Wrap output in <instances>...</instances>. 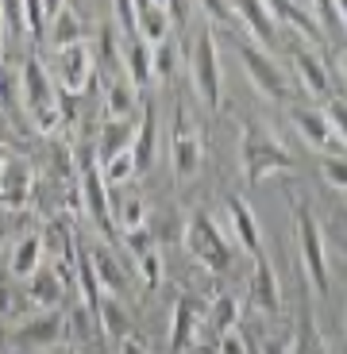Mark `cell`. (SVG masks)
<instances>
[{"mask_svg":"<svg viewBox=\"0 0 347 354\" xmlns=\"http://www.w3.org/2000/svg\"><path fill=\"white\" fill-rule=\"evenodd\" d=\"M186 250L205 266V270H213V274H224L231 266V258H235V243H231L228 235L216 227L213 216H205V212H197L193 220L186 223Z\"/></svg>","mask_w":347,"mask_h":354,"instance_id":"277c9868","label":"cell"},{"mask_svg":"<svg viewBox=\"0 0 347 354\" xmlns=\"http://www.w3.org/2000/svg\"><path fill=\"white\" fill-rule=\"evenodd\" d=\"M8 304H12V292H8V285L0 281V316H4V312H8Z\"/></svg>","mask_w":347,"mask_h":354,"instance_id":"60d3db41","label":"cell"},{"mask_svg":"<svg viewBox=\"0 0 347 354\" xmlns=\"http://www.w3.org/2000/svg\"><path fill=\"white\" fill-rule=\"evenodd\" d=\"M170 158H174V174H178L181 181H189V177L201 169V162H205V147L197 139L186 108H178V127H174V139H170Z\"/></svg>","mask_w":347,"mask_h":354,"instance_id":"30bf717a","label":"cell"},{"mask_svg":"<svg viewBox=\"0 0 347 354\" xmlns=\"http://www.w3.org/2000/svg\"><path fill=\"white\" fill-rule=\"evenodd\" d=\"M70 43H85V24L73 8H62L58 16L51 19V46H70Z\"/></svg>","mask_w":347,"mask_h":354,"instance_id":"4316f807","label":"cell"},{"mask_svg":"<svg viewBox=\"0 0 347 354\" xmlns=\"http://www.w3.org/2000/svg\"><path fill=\"white\" fill-rule=\"evenodd\" d=\"M97 174H100V181H105L108 189H116V185H127L139 169H135V154L132 151H124V154H112V158H105V162H97Z\"/></svg>","mask_w":347,"mask_h":354,"instance_id":"83f0119b","label":"cell"},{"mask_svg":"<svg viewBox=\"0 0 347 354\" xmlns=\"http://www.w3.org/2000/svg\"><path fill=\"white\" fill-rule=\"evenodd\" d=\"M251 301H255L258 312H270V316L282 308L278 274H274V266H270L267 254H258V258H255V270H251Z\"/></svg>","mask_w":347,"mask_h":354,"instance_id":"2e32d148","label":"cell"},{"mask_svg":"<svg viewBox=\"0 0 347 354\" xmlns=\"http://www.w3.org/2000/svg\"><path fill=\"white\" fill-rule=\"evenodd\" d=\"M189 73H193V88L197 97L208 108H220L224 100V81H220V50H216V35L213 31H197L193 43V58H189Z\"/></svg>","mask_w":347,"mask_h":354,"instance_id":"5b68a950","label":"cell"},{"mask_svg":"<svg viewBox=\"0 0 347 354\" xmlns=\"http://www.w3.org/2000/svg\"><path fill=\"white\" fill-rule=\"evenodd\" d=\"M81 201H85V208H89L100 235H112V227H116L112 223V189L100 181L97 162H85V169H81Z\"/></svg>","mask_w":347,"mask_h":354,"instance_id":"4fadbf2b","label":"cell"},{"mask_svg":"<svg viewBox=\"0 0 347 354\" xmlns=\"http://www.w3.org/2000/svg\"><path fill=\"white\" fill-rule=\"evenodd\" d=\"M197 4H201V8H205L208 16H213V19H220V24H228V19H231V8H228V0H197Z\"/></svg>","mask_w":347,"mask_h":354,"instance_id":"8d00e7d4","label":"cell"},{"mask_svg":"<svg viewBox=\"0 0 347 354\" xmlns=\"http://www.w3.org/2000/svg\"><path fill=\"white\" fill-rule=\"evenodd\" d=\"M205 331V308L193 297H178L170 312V354H186Z\"/></svg>","mask_w":347,"mask_h":354,"instance_id":"8fae6325","label":"cell"},{"mask_svg":"<svg viewBox=\"0 0 347 354\" xmlns=\"http://www.w3.org/2000/svg\"><path fill=\"white\" fill-rule=\"evenodd\" d=\"M301 4H305V0H301Z\"/></svg>","mask_w":347,"mask_h":354,"instance_id":"f6af8a7d","label":"cell"},{"mask_svg":"<svg viewBox=\"0 0 347 354\" xmlns=\"http://www.w3.org/2000/svg\"><path fill=\"white\" fill-rule=\"evenodd\" d=\"M224 212H228V220H231V243H235L240 250H247L251 258L263 254L258 220H255V212L247 208V201H240V196H228V201H224Z\"/></svg>","mask_w":347,"mask_h":354,"instance_id":"9a60e30c","label":"cell"},{"mask_svg":"<svg viewBox=\"0 0 347 354\" xmlns=\"http://www.w3.org/2000/svg\"><path fill=\"white\" fill-rule=\"evenodd\" d=\"M120 354H147V346H143L135 335H124L120 339Z\"/></svg>","mask_w":347,"mask_h":354,"instance_id":"74e56055","label":"cell"},{"mask_svg":"<svg viewBox=\"0 0 347 354\" xmlns=\"http://www.w3.org/2000/svg\"><path fill=\"white\" fill-rule=\"evenodd\" d=\"M19 85H24V108L31 115V124L39 131H54L58 120H62V93H58V85H54L51 70L43 66L39 54H27L24 58V77H19Z\"/></svg>","mask_w":347,"mask_h":354,"instance_id":"6da1fadb","label":"cell"},{"mask_svg":"<svg viewBox=\"0 0 347 354\" xmlns=\"http://www.w3.org/2000/svg\"><path fill=\"white\" fill-rule=\"evenodd\" d=\"M344 12H347V4H344V0H312V16H317V24H321L324 39L332 35L336 50H344V31H347Z\"/></svg>","mask_w":347,"mask_h":354,"instance_id":"cb8c5ba5","label":"cell"},{"mask_svg":"<svg viewBox=\"0 0 347 354\" xmlns=\"http://www.w3.org/2000/svg\"><path fill=\"white\" fill-rule=\"evenodd\" d=\"M135 39H143L147 46L170 39V16H166V8H159V4H147L143 12H135Z\"/></svg>","mask_w":347,"mask_h":354,"instance_id":"484cf974","label":"cell"},{"mask_svg":"<svg viewBox=\"0 0 347 354\" xmlns=\"http://www.w3.org/2000/svg\"><path fill=\"white\" fill-rule=\"evenodd\" d=\"M139 274H143V285H147V289H159L162 285V258H159V250H151V254L139 258Z\"/></svg>","mask_w":347,"mask_h":354,"instance_id":"e575fe53","label":"cell"},{"mask_svg":"<svg viewBox=\"0 0 347 354\" xmlns=\"http://www.w3.org/2000/svg\"><path fill=\"white\" fill-rule=\"evenodd\" d=\"M174 62H178L174 39H162V43L151 46V73L154 77H174Z\"/></svg>","mask_w":347,"mask_h":354,"instance_id":"4dcf8cb0","label":"cell"},{"mask_svg":"<svg viewBox=\"0 0 347 354\" xmlns=\"http://www.w3.org/2000/svg\"><path fill=\"white\" fill-rule=\"evenodd\" d=\"M135 142V120H108L100 127V142H97V162L112 158V154H124L132 151Z\"/></svg>","mask_w":347,"mask_h":354,"instance_id":"603a6c76","label":"cell"},{"mask_svg":"<svg viewBox=\"0 0 347 354\" xmlns=\"http://www.w3.org/2000/svg\"><path fill=\"white\" fill-rule=\"evenodd\" d=\"M120 66H124V77L132 88H143L147 81L154 77L151 73V46L143 43V39H124L120 43Z\"/></svg>","mask_w":347,"mask_h":354,"instance_id":"ac0fdd59","label":"cell"},{"mask_svg":"<svg viewBox=\"0 0 347 354\" xmlns=\"http://www.w3.org/2000/svg\"><path fill=\"white\" fill-rule=\"evenodd\" d=\"M228 8H231V16H240L243 24H247V31L258 39V43H274L278 24L270 19V12H267L263 0H228Z\"/></svg>","mask_w":347,"mask_h":354,"instance_id":"d6986e66","label":"cell"},{"mask_svg":"<svg viewBox=\"0 0 347 354\" xmlns=\"http://www.w3.org/2000/svg\"><path fill=\"white\" fill-rule=\"evenodd\" d=\"M294 227H297V247H301V262L305 274H309V285L317 292H328V243H324V227L321 220L312 216L309 204H297L294 208Z\"/></svg>","mask_w":347,"mask_h":354,"instance_id":"3957f363","label":"cell"},{"mask_svg":"<svg viewBox=\"0 0 347 354\" xmlns=\"http://www.w3.org/2000/svg\"><path fill=\"white\" fill-rule=\"evenodd\" d=\"M43 250H46V239L43 235H24V239L12 247V258H8V274L12 277H31L43 266Z\"/></svg>","mask_w":347,"mask_h":354,"instance_id":"44dd1931","label":"cell"},{"mask_svg":"<svg viewBox=\"0 0 347 354\" xmlns=\"http://www.w3.org/2000/svg\"><path fill=\"white\" fill-rule=\"evenodd\" d=\"M62 8H66V0H43V16H46V24H51V19L58 16Z\"/></svg>","mask_w":347,"mask_h":354,"instance_id":"f35d334b","label":"cell"},{"mask_svg":"<svg viewBox=\"0 0 347 354\" xmlns=\"http://www.w3.org/2000/svg\"><path fill=\"white\" fill-rule=\"evenodd\" d=\"M116 227L120 231H135L147 223V204H143V196H127L124 204H120V216H116Z\"/></svg>","mask_w":347,"mask_h":354,"instance_id":"1f68e13d","label":"cell"},{"mask_svg":"<svg viewBox=\"0 0 347 354\" xmlns=\"http://www.w3.org/2000/svg\"><path fill=\"white\" fill-rule=\"evenodd\" d=\"M235 50H240L243 73L251 77V85H255L267 100L290 104V77L282 73V66H278L274 58H267V54L258 50L255 43H247V39H240V43H235Z\"/></svg>","mask_w":347,"mask_h":354,"instance_id":"8992f818","label":"cell"},{"mask_svg":"<svg viewBox=\"0 0 347 354\" xmlns=\"http://www.w3.org/2000/svg\"><path fill=\"white\" fill-rule=\"evenodd\" d=\"M154 147H159V112H154L151 100H143V124H135V142H132L139 174L154 166Z\"/></svg>","mask_w":347,"mask_h":354,"instance_id":"e0dca14e","label":"cell"},{"mask_svg":"<svg viewBox=\"0 0 347 354\" xmlns=\"http://www.w3.org/2000/svg\"><path fill=\"white\" fill-rule=\"evenodd\" d=\"M105 104H108V120H132V112L139 108V93L127 85V77H108Z\"/></svg>","mask_w":347,"mask_h":354,"instance_id":"d4e9b609","label":"cell"},{"mask_svg":"<svg viewBox=\"0 0 347 354\" xmlns=\"http://www.w3.org/2000/svg\"><path fill=\"white\" fill-rule=\"evenodd\" d=\"M321 177L328 181L336 193H344L347 189V174H344V154H324V162H321Z\"/></svg>","mask_w":347,"mask_h":354,"instance_id":"d6a6232c","label":"cell"},{"mask_svg":"<svg viewBox=\"0 0 347 354\" xmlns=\"http://www.w3.org/2000/svg\"><path fill=\"white\" fill-rule=\"evenodd\" d=\"M294 166L297 162L282 147V139H274L270 131H258L255 124L243 127V177H247V185H258L263 177L274 174H290Z\"/></svg>","mask_w":347,"mask_h":354,"instance_id":"7a4b0ae2","label":"cell"},{"mask_svg":"<svg viewBox=\"0 0 347 354\" xmlns=\"http://www.w3.org/2000/svg\"><path fill=\"white\" fill-rule=\"evenodd\" d=\"M124 247L132 250V258L139 262L143 254H151L154 250V235L147 227H135V231H124Z\"/></svg>","mask_w":347,"mask_h":354,"instance_id":"836d02e7","label":"cell"},{"mask_svg":"<svg viewBox=\"0 0 347 354\" xmlns=\"http://www.w3.org/2000/svg\"><path fill=\"white\" fill-rule=\"evenodd\" d=\"M35 354H73V351H70V346L58 343V346H46V351H35Z\"/></svg>","mask_w":347,"mask_h":354,"instance_id":"b9f144b4","label":"cell"},{"mask_svg":"<svg viewBox=\"0 0 347 354\" xmlns=\"http://www.w3.org/2000/svg\"><path fill=\"white\" fill-rule=\"evenodd\" d=\"M89 77H93L89 43H70V46H58L54 50V85H58V93L78 97L81 88L89 85Z\"/></svg>","mask_w":347,"mask_h":354,"instance_id":"52a82bcc","label":"cell"},{"mask_svg":"<svg viewBox=\"0 0 347 354\" xmlns=\"http://www.w3.org/2000/svg\"><path fill=\"white\" fill-rule=\"evenodd\" d=\"M0 43H4V19H0Z\"/></svg>","mask_w":347,"mask_h":354,"instance_id":"ee69618b","label":"cell"},{"mask_svg":"<svg viewBox=\"0 0 347 354\" xmlns=\"http://www.w3.org/2000/svg\"><path fill=\"white\" fill-rule=\"evenodd\" d=\"M4 239H8V227H4V223H0V243H4Z\"/></svg>","mask_w":347,"mask_h":354,"instance_id":"7bdbcfd3","label":"cell"},{"mask_svg":"<svg viewBox=\"0 0 347 354\" xmlns=\"http://www.w3.org/2000/svg\"><path fill=\"white\" fill-rule=\"evenodd\" d=\"M290 120H294V127L301 131V139L309 142V147H317V151H324V154H344V135L324 120L321 108L290 100Z\"/></svg>","mask_w":347,"mask_h":354,"instance_id":"9c48e42d","label":"cell"},{"mask_svg":"<svg viewBox=\"0 0 347 354\" xmlns=\"http://www.w3.org/2000/svg\"><path fill=\"white\" fill-rule=\"evenodd\" d=\"M27 301L35 308H58L62 301V277L54 274L51 266H39L35 274L27 277Z\"/></svg>","mask_w":347,"mask_h":354,"instance_id":"7402d4cb","label":"cell"},{"mask_svg":"<svg viewBox=\"0 0 347 354\" xmlns=\"http://www.w3.org/2000/svg\"><path fill=\"white\" fill-rule=\"evenodd\" d=\"M66 339V316L58 308H39L31 319H24L16 331H12V343L24 346V351H46V346H58Z\"/></svg>","mask_w":347,"mask_h":354,"instance_id":"ba28073f","label":"cell"},{"mask_svg":"<svg viewBox=\"0 0 347 354\" xmlns=\"http://www.w3.org/2000/svg\"><path fill=\"white\" fill-rule=\"evenodd\" d=\"M89 266H93V277H97V285H100V297H124V292H127L124 266L116 262L108 250H93Z\"/></svg>","mask_w":347,"mask_h":354,"instance_id":"ffe728a7","label":"cell"},{"mask_svg":"<svg viewBox=\"0 0 347 354\" xmlns=\"http://www.w3.org/2000/svg\"><path fill=\"white\" fill-rule=\"evenodd\" d=\"M31 201V166L19 158L0 162V208L8 212H24Z\"/></svg>","mask_w":347,"mask_h":354,"instance_id":"5bb4252c","label":"cell"},{"mask_svg":"<svg viewBox=\"0 0 347 354\" xmlns=\"http://www.w3.org/2000/svg\"><path fill=\"white\" fill-rule=\"evenodd\" d=\"M97 324H100V328H105L108 335L116 339V343H120V339L127 335V328H132V324H127V312L120 308V297H100Z\"/></svg>","mask_w":347,"mask_h":354,"instance_id":"f546056e","label":"cell"},{"mask_svg":"<svg viewBox=\"0 0 347 354\" xmlns=\"http://www.w3.org/2000/svg\"><path fill=\"white\" fill-rule=\"evenodd\" d=\"M205 324H208V331L220 339L224 331H231L235 324H240V304L231 301V297H216V301L208 304V312H205Z\"/></svg>","mask_w":347,"mask_h":354,"instance_id":"f1b7e54d","label":"cell"},{"mask_svg":"<svg viewBox=\"0 0 347 354\" xmlns=\"http://www.w3.org/2000/svg\"><path fill=\"white\" fill-rule=\"evenodd\" d=\"M216 346H220V354H247V339L240 335V328L224 331V335L216 339Z\"/></svg>","mask_w":347,"mask_h":354,"instance_id":"d590c367","label":"cell"},{"mask_svg":"<svg viewBox=\"0 0 347 354\" xmlns=\"http://www.w3.org/2000/svg\"><path fill=\"white\" fill-rule=\"evenodd\" d=\"M258 354H290V346H285V343H278V339H270V343L263 346Z\"/></svg>","mask_w":347,"mask_h":354,"instance_id":"ab89813d","label":"cell"},{"mask_svg":"<svg viewBox=\"0 0 347 354\" xmlns=\"http://www.w3.org/2000/svg\"><path fill=\"white\" fill-rule=\"evenodd\" d=\"M294 70H297L301 85L309 88L312 97L328 100V97H336V93H344V88L336 85V77H332L328 62H324V58H321L317 50H312L309 43H297V50H294Z\"/></svg>","mask_w":347,"mask_h":354,"instance_id":"7c38bea8","label":"cell"}]
</instances>
